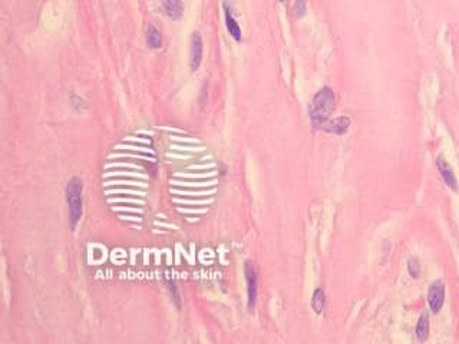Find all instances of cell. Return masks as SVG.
Instances as JSON below:
<instances>
[{"label": "cell", "instance_id": "obj_1", "mask_svg": "<svg viewBox=\"0 0 459 344\" xmlns=\"http://www.w3.org/2000/svg\"><path fill=\"white\" fill-rule=\"evenodd\" d=\"M336 108V98L334 93L329 88L324 86L317 92L309 106L310 124L314 129H320L330 121V116Z\"/></svg>", "mask_w": 459, "mask_h": 344}, {"label": "cell", "instance_id": "obj_2", "mask_svg": "<svg viewBox=\"0 0 459 344\" xmlns=\"http://www.w3.org/2000/svg\"><path fill=\"white\" fill-rule=\"evenodd\" d=\"M83 185L79 178H72L66 185L65 194H66V204L69 209V219L72 224V228L78 225V222L82 218V211H83Z\"/></svg>", "mask_w": 459, "mask_h": 344}, {"label": "cell", "instance_id": "obj_3", "mask_svg": "<svg viewBox=\"0 0 459 344\" xmlns=\"http://www.w3.org/2000/svg\"><path fill=\"white\" fill-rule=\"evenodd\" d=\"M445 283L442 280H435L428 290V306L432 314H439L445 304Z\"/></svg>", "mask_w": 459, "mask_h": 344}, {"label": "cell", "instance_id": "obj_4", "mask_svg": "<svg viewBox=\"0 0 459 344\" xmlns=\"http://www.w3.org/2000/svg\"><path fill=\"white\" fill-rule=\"evenodd\" d=\"M244 274H245V283H247V307L248 310H252L255 307L257 296H258V280H257V273H255L252 261H245Z\"/></svg>", "mask_w": 459, "mask_h": 344}, {"label": "cell", "instance_id": "obj_5", "mask_svg": "<svg viewBox=\"0 0 459 344\" xmlns=\"http://www.w3.org/2000/svg\"><path fill=\"white\" fill-rule=\"evenodd\" d=\"M436 168L439 171V175L442 176L444 182L448 188L454 192H458V179L457 175L454 172V168L448 164V161L444 157H438L436 158Z\"/></svg>", "mask_w": 459, "mask_h": 344}, {"label": "cell", "instance_id": "obj_6", "mask_svg": "<svg viewBox=\"0 0 459 344\" xmlns=\"http://www.w3.org/2000/svg\"><path fill=\"white\" fill-rule=\"evenodd\" d=\"M203 52L204 45L200 33L194 32L191 36V47H190V68L191 70H197L203 62Z\"/></svg>", "mask_w": 459, "mask_h": 344}, {"label": "cell", "instance_id": "obj_7", "mask_svg": "<svg viewBox=\"0 0 459 344\" xmlns=\"http://www.w3.org/2000/svg\"><path fill=\"white\" fill-rule=\"evenodd\" d=\"M350 125H352V121H350L349 116H339V118L330 119L326 125L323 126V129L329 134L340 137L350 129Z\"/></svg>", "mask_w": 459, "mask_h": 344}, {"label": "cell", "instance_id": "obj_8", "mask_svg": "<svg viewBox=\"0 0 459 344\" xmlns=\"http://www.w3.org/2000/svg\"><path fill=\"white\" fill-rule=\"evenodd\" d=\"M165 14L172 19V20H178L181 19L184 13V4L183 0H164L162 3Z\"/></svg>", "mask_w": 459, "mask_h": 344}, {"label": "cell", "instance_id": "obj_9", "mask_svg": "<svg viewBox=\"0 0 459 344\" xmlns=\"http://www.w3.org/2000/svg\"><path fill=\"white\" fill-rule=\"evenodd\" d=\"M429 326H431V323H429V314H428V311H424V313L421 314L419 320H418L416 329H415V334H416L418 342L425 343V342L428 340V337H429Z\"/></svg>", "mask_w": 459, "mask_h": 344}, {"label": "cell", "instance_id": "obj_10", "mask_svg": "<svg viewBox=\"0 0 459 344\" xmlns=\"http://www.w3.org/2000/svg\"><path fill=\"white\" fill-rule=\"evenodd\" d=\"M224 16H226V26H227L229 33L231 34V37H232L234 40L240 42L241 37H242L240 24H238V22L234 19V16L231 14V11H230V9L226 4H224Z\"/></svg>", "mask_w": 459, "mask_h": 344}, {"label": "cell", "instance_id": "obj_11", "mask_svg": "<svg viewBox=\"0 0 459 344\" xmlns=\"http://www.w3.org/2000/svg\"><path fill=\"white\" fill-rule=\"evenodd\" d=\"M147 45L151 49H160L162 46V34L154 24H148L147 27Z\"/></svg>", "mask_w": 459, "mask_h": 344}, {"label": "cell", "instance_id": "obj_12", "mask_svg": "<svg viewBox=\"0 0 459 344\" xmlns=\"http://www.w3.org/2000/svg\"><path fill=\"white\" fill-rule=\"evenodd\" d=\"M324 306H326V294L323 288H316L311 296V309L314 310L316 314H320L324 310Z\"/></svg>", "mask_w": 459, "mask_h": 344}, {"label": "cell", "instance_id": "obj_13", "mask_svg": "<svg viewBox=\"0 0 459 344\" xmlns=\"http://www.w3.org/2000/svg\"><path fill=\"white\" fill-rule=\"evenodd\" d=\"M408 273L412 277L413 280H418L422 274V265L418 257H411L408 260Z\"/></svg>", "mask_w": 459, "mask_h": 344}, {"label": "cell", "instance_id": "obj_14", "mask_svg": "<svg viewBox=\"0 0 459 344\" xmlns=\"http://www.w3.org/2000/svg\"><path fill=\"white\" fill-rule=\"evenodd\" d=\"M307 10V0H296L294 3V14L297 17H303Z\"/></svg>", "mask_w": 459, "mask_h": 344}, {"label": "cell", "instance_id": "obj_15", "mask_svg": "<svg viewBox=\"0 0 459 344\" xmlns=\"http://www.w3.org/2000/svg\"><path fill=\"white\" fill-rule=\"evenodd\" d=\"M280 1H284V0H280Z\"/></svg>", "mask_w": 459, "mask_h": 344}]
</instances>
